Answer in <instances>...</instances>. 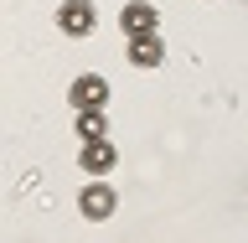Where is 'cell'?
I'll list each match as a JSON object with an SVG mask.
<instances>
[{
	"label": "cell",
	"instance_id": "7",
	"mask_svg": "<svg viewBox=\"0 0 248 243\" xmlns=\"http://www.w3.org/2000/svg\"><path fill=\"white\" fill-rule=\"evenodd\" d=\"M78 140H108L104 109H78Z\"/></svg>",
	"mask_w": 248,
	"mask_h": 243
},
{
	"label": "cell",
	"instance_id": "1",
	"mask_svg": "<svg viewBox=\"0 0 248 243\" xmlns=\"http://www.w3.org/2000/svg\"><path fill=\"white\" fill-rule=\"evenodd\" d=\"M114 207H119V197H114V186L98 181V176H93L83 192H78V212L88 217V223H104V217H114Z\"/></svg>",
	"mask_w": 248,
	"mask_h": 243
},
{
	"label": "cell",
	"instance_id": "5",
	"mask_svg": "<svg viewBox=\"0 0 248 243\" xmlns=\"http://www.w3.org/2000/svg\"><path fill=\"white\" fill-rule=\"evenodd\" d=\"M119 161V150L108 145V140H83V155H78V166L88 171V176H108Z\"/></svg>",
	"mask_w": 248,
	"mask_h": 243
},
{
	"label": "cell",
	"instance_id": "6",
	"mask_svg": "<svg viewBox=\"0 0 248 243\" xmlns=\"http://www.w3.org/2000/svg\"><path fill=\"white\" fill-rule=\"evenodd\" d=\"M129 62H135V67H160V62H166L160 31H150V36H129Z\"/></svg>",
	"mask_w": 248,
	"mask_h": 243
},
{
	"label": "cell",
	"instance_id": "2",
	"mask_svg": "<svg viewBox=\"0 0 248 243\" xmlns=\"http://www.w3.org/2000/svg\"><path fill=\"white\" fill-rule=\"evenodd\" d=\"M57 26L67 31V36H93V26H98L93 0H62L57 5Z\"/></svg>",
	"mask_w": 248,
	"mask_h": 243
},
{
	"label": "cell",
	"instance_id": "4",
	"mask_svg": "<svg viewBox=\"0 0 248 243\" xmlns=\"http://www.w3.org/2000/svg\"><path fill=\"white\" fill-rule=\"evenodd\" d=\"M67 98H73V109H104V104H108V78H98V73L73 78Z\"/></svg>",
	"mask_w": 248,
	"mask_h": 243
},
{
	"label": "cell",
	"instance_id": "3",
	"mask_svg": "<svg viewBox=\"0 0 248 243\" xmlns=\"http://www.w3.org/2000/svg\"><path fill=\"white\" fill-rule=\"evenodd\" d=\"M119 26H124V36H150V31H160V11L150 0H129L119 11Z\"/></svg>",
	"mask_w": 248,
	"mask_h": 243
}]
</instances>
